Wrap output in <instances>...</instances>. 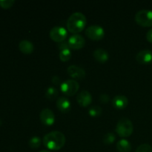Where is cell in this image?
Segmentation results:
<instances>
[{
	"label": "cell",
	"instance_id": "1",
	"mask_svg": "<svg viewBox=\"0 0 152 152\" xmlns=\"http://www.w3.org/2000/svg\"><path fill=\"white\" fill-rule=\"evenodd\" d=\"M66 142L65 136L59 131H53L44 136L42 142L45 146L50 150L57 151L65 145Z\"/></svg>",
	"mask_w": 152,
	"mask_h": 152
},
{
	"label": "cell",
	"instance_id": "2",
	"mask_svg": "<svg viewBox=\"0 0 152 152\" xmlns=\"http://www.w3.org/2000/svg\"><path fill=\"white\" fill-rule=\"evenodd\" d=\"M87 19L81 12H75L72 13L67 20V28L71 33L78 34L86 28Z\"/></svg>",
	"mask_w": 152,
	"mask_h": 152
},
{
	"label": "cell",
	"instance_id": "3",
	"mask_svg": "<svg viewBox=\"0 0 152 152\" xmlns=\"http://www.w3.org/2000/svg\"><path fill=\"white\" fill-rule=\"evenodd\" d=\"M115 130L120 137H129L133 133V123L129 119L123 117L118 121Z\"/></svg>",
	"mask_w": 152,
	"mask_h": 152
},
{
	"label": "cell",
	"instance_id": "4",
	"mask_svg": "<svg viewBox=\"0 0 152 152\" xmlns=\"http://www.w3.org/2000/svg\"><path fill=\"white\" fill-rule=\"evenodd\" d=\"M135 21L142 27H152V10H140L135 14Z\"/></svg>",
	"mask_w": 152,
	"mask_h": 152
},
{
	"label": "cell",
	"instance_id": "5",
	"mask_svg": "<svg viewBox=\"0 0 152 152\" xmlns=\"http://www.w3.org/2000/svg\"><path fill=\"white\" fill-rule=\"evenodd\" d=\"M60 88L62 93L67 96H74L77 94L80 89V85L77 81L74 80H67L62 83L60 85Z\"/></svg>",
	"mask_w": 152,
	"mask_h": 152
},
{
	"label": "cell",
	"instance_id": "6",
	"mask_svg": "<svg viewBox=\"0 0 152 152\" xmlns=\"http://www.w3.org/2000/svg\"><path fill=\"white\" fill-rule=\"evenodd\" d=\"M86 34L89 39L94 41H99L102 39L105 36V31L100 25H91L86 28Z\"/></svg>",
	"mask_w": 152,
	"mask_h": 152
},
{
	"label": "cell",
	"instance_id": "7",
	"mask_svg": "<svg viewBox=\"0 0 152 152\" xmlns=\"http://www.w3.org/2000/svg\"><path fill=\"white\" fill-rule=\"evenodd\" d=\"M68 36L66 29L62 26H55L50 31V37L53 41L59 43L64 42Z\"/></svg>",
	"mask_w": 152,
	"mask_h": 152
},
{
	"label": "cell",
	"instance_id": "8",
	"mask_svg": "<svg viewBox=\"0 0 152 152\" xmlns=\"http://www.w3.org/2000/svg\"><path fill=\"white\" fill-rule=\"evenodd\" d=\"M68 42L70 48L74 50H80L83 48L86 44V39L80 34H73L68 39Z\"/></svg>",
	"mask_w": 152,
	"mask_h": 152
},
{
	"label": "cell",
	"instance_id": "9",
	"mask_svg": "<svg viewBox=\"0 0 152 152\" xmlns=\"http://www.w3.org/2000/svg\"><path fill=\"white\" fill-rule=\"evenodd\" d=\"M67 72L68 74L71 77V78L75 80H83L86 77V71L81 67L78 65H70L67 68Z\"/></svg>",
	"mask_w": 152,
	"mask_h": 152
},
{
	"label": "cell",
	"instance_id": "10",
	"mask_svg": "<svg viewBox=\"0 0 152 152\" xmlns=\"http://www.w3.org/2000/svg\"><path fill=\"white\" fill-rule=\"evenodd\" d=\"M39 118L42 123L48 126H50L54 123L55 115L53 111L49 108H44L42 110L39 114Z\"/></svg>",
	"mask_w": 152,
	"mask_h": 152
},
{
	"label": "cell",
	"instance_id": "11",
	"mask_svg": "<svg viewBox=\"0 0 152 152\" xmlns=\"http://www.w3.org/2000/svg\"><path fill=\"white\" fill-rule=\"evenodd\" d=\"M137 62L141 65H147L152 62V51L148 49L142 50L136 55Z\"/></svg>",
	"mask_w": 152,
	"mask_h": 152
},
{
	"label": "cell",
	"instance_id": "12",
	"mask_svg": "<svg viewBox=\"0 0 152 152\" xmlns=\"http://www.w3.org/2000/svg\"><path fill=\"white\" fill-rule=\"evenodd\" d=\"M77 101L81 107H87L92 102V96L89 91L86 90L82 91L77 94Z\"/></svg>",
	"mask_w": 152,
	"mask_h": 152
},
{
	"label": "cell",
	"instance_id": "13",
	"mask_svg": "<svg viewBox=\"0 0 152 152\" xmlns=\"http://www.w3.org/2000/svg\"><path fill=\"white\" fill-rule=\"evenodd\" d=\"M129 104V99L124 95H117L112 99V105L117 109H124Z\"/></svg>",
	"mask_w": 152,
	"mask_h": 152
},
{
	"label": "cell",
	"instance_id": "14",
	"mask_svg": "<svg viewBox=\"0 0 152 152\" xmlns=\"http://www.w3.org/2000/svg\"><path fill=\"white\" fill-rule=\"evenodd\" d=\"M56 107L62 113H68L71 108V104L69 99L65 96H59L56 101Z\"/></svg>",
	"mask_w": 152,
	"mask_h": 152
},
{
	"label": "cell",
	"instance_id": "15",
	"mask_svg": "<svg viewBox=\"0 0 152 152\" xmlns=\"http://www.w3.org/2000/svg\"><path fill=\"white\" fill-rule=\"evenodd\" d=\"M93 56L97 62H101V63H104V62H107L109 59V55H108V51L105 49L100 48L94 50L93 53Z\"/></svg>",
	"mask_w": 152,
	"mask_h": 152
},
{
	"label": "cell",
	"instance_id": "16",
	"mask_svg": "<svg viewBox=\"0 0 152 152\" xmlns=\"http://www.w3.org/2000/svg\"><path fill=\"white\" fill-rule=\"evenodd\" d=\"M19 48L22 53L25 54H31L34 51V46L31 41L24 39L19 43Z\"/></svg>",
	"mask_w": 152,
	"mask_h": 152
},
{
	"label": "cell",
	"instance_id": "17",
	"mask_svg": "<svg viewBox=\"0 0 152 152\" xmlns=\"http://www.w3.org/2000/svg\"><path fill=\"white\" fill-rule=\"evenodd\" d=\"M117 149L119 152H130L132 151V144L127 140H120L117 143Z\"/></svg>",
	"mask_w": 152,
	"mask_h": 152
},
{
	"label": "cell",
	"instance_id": "18",
	"mask_svg": "<svg viewBox=\"0 0 152 152\" xmlns=\"http://www.w3.org/2000/svg\"><path fill=\"white\" fill-rule=\"evenodd\" d=\"M59 91L55 87H49L45 91V96L49 100H53L57 97Z\"/></svg>",
	"mask_w": 152,
	"mask_h": 152
},
{
	"label": "cell",
	"instance_id": "19",
	"mask_svg": "<svg viewBox=\"0 0 152 152\" xmlns=\"http://www.w3.org/2000/svg\"><path fill=\"white\" fill-rule=\"evenodd\" d=\"M42 140L39 137L34 136L32 137L31 139L28 141V145L32 149H37V148H39L40 145H41Z\"/></svg>",
	"mask_w": 152,
	"mask_h": 152
},
{
	"label": "cell",
	"instance_id": "20",
	"mask_svg": "<svg viewBox=\"0 0 152 152\" xmlns=\"http://www.w3.org/2000/svg\"><path fill=\"white\" fill-rule=\"evenodd\" d=\"M103 142L106 145H111V144L114 143L116 140V136L114 133L111 132H108V133L105 134L103 137Z\"/></svg>",
	"mask_w": 152,
	"mask_h": 152
},
{
	"label": "cell",
	"instance_id": "21",
	"mask_svg": "<svg viewBox=\"0 0 152 152\" xmlns=\"http://www.w3.org/2000/svg\"><path fill=\"white\" fill-rule=\"evenodd\" d=\"M59 59L62 62H68L71 58V51L70 49H66L60 51L59 53Z\"/></svg>",
	"mask_w": 152,
	"mask_h": 152
},
{
	"label": "cell",
	"instance_id": "22",
	"mask_svg": "<svg viewBox=\"0 0 152 152\" xmlns=\"http://www.w3.org/2000/svg\"><path fill=\"white\" fill-rule=\"evenodd\" d=\"M102 112V109L98 105H94L89 108L88 114L91 117H98V116L101 115Z\"/></svg>",
	"mask_w": 152,
	"mask_h": 152
},
{
	"label": "cell",
	"instance_id": "23",
	"mask_svg": "<svg viewBox=\"0 0 152 152\" xmlns=\"http://www.w3.org/2000/svg\"><path fill=\"white\" fill-rule=\"evenodd\" d=\"M135 152H152V147L149 144L143 143L137 147Z\"/></svg>",
	"mask_w": 152,
	"mask_h": 152
},
{
	"label": "cell",
	"instance_id": "24",
	"mask_svg": "<svg viewBox=\"0 0 152 152\" xmlns=\"http://www.w3.org/2000/svg\"><path fill=\"white\" fill-rule=\"evenodd\" d=\"M14 3V0H0V6L4 9L10 8Z\"/></svg>",
	"mask_w": 152,
	"mask_h": 152
},
{
	"label": "cell",
	"instance_id": "25",
	"mask_svg": "<svg viewBox=\"0 0 152 152\" xmlns=\"http://www.w3.org/2000/svg\"><path fill=\"white\" fill-rule=\"evenodd\" d=\"M57 47L60 50V51H62V50H66V49H70L69 45H68V42H65V41L58 43Z\"/></svg>",
	"mask_w": 152,
	"mask_h": 152
},
{
	"label": "cell",
	"instance_id": "26",
	"mask_svg": "<svg viewBox=\"0 0 152 152\" xmlns=\"http://www.w3.org/2000/svg\"><path fill=\"white\" fill-rule=\"evenodd\" d=\"M99 100L101 101V102L102 103H108L110 100V96L109 95L107 94H102L99 96Z\"/></svg>",
	"mask_w": 152,
	"mask_h": 152
},
{
	"label": "cell",
	"instance_id": "27",
	"mask_svg": "<svg viewBox=\"0 0 152 152\" xmlns=\"http://www.w3.org/2000/svg\"><path fill=\"white\" fill-rule=\"evenodd\" d=\"M51 81L53 84L55 85H61L62 83H61V80L58 76H54V77H52L51 79Z\"/></svg>",
	"mask_w": 152,
	"mask_h": 152
},
{
	"label": "cell",
	"instance_id": "28",
	"mask_svg": "<svg viewBox=\"0 0 152 152\" xmlns=\"http://www.w3.org/2000/svg\"><path fill=\"white\" fill-rule=\"evenodd\" d=\"M146 39L150 43H152V28L149 30L146 34Z\"/></svg>",
	"mask_w": 152,
	"mask_h": 152
},
{
	"label": "cell",
	"instance_id": "29",
	"mask_svg": "<svg viewBox=\"0 0 152 152\" xmlns=\"http://www.w3.org/2000/svg\"><path fill=\"white\" fill-rule=\"evenodd\" d=\"M39 152H50V151H48V150H42V151H39Z\"/></svg>",
	"mask_w": 152,
	"mask_h": 152
}]
</instances>
